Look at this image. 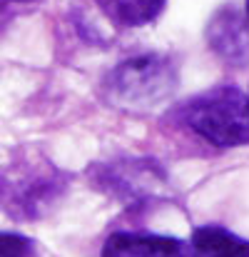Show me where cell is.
I'll use <instances>...</instances> for the list:
<instances>
[{
    "label": "cell",
    "mask_w": 249,
    "mask_h": 257,
    "mask_svg": "<svg viewBox=\"0 0 249 257\" xmlns=\"http://www.w3.org/2000/svg\"><path fill=\"white\" fill-rule=\"evenodd\" d=\"M92 3L117 28L152 25L167 8V0H92Z\"/></svg>",
    "instance_id": "cell-7"
},
{
    "label": "cell",
    "mask_w": 249,
    "mask_h": 257,
    "mask_svg": "<svg viewBox=\"0 0 249 257\" xmlns=\"http://www.w3.org/2000/svg\"><path fill=\"white\" fill-rule=\"evenodd\" d=\"M0 3H38V0H0Z\"/></svg>",
    "instance_id": "cell-10"
},
{
    "label": "cell",
    "mask_w": 249,
    "mask_h": 257,
    "mask_svg": "<svg viewBox=\"0 0 249 257\" xmlns=\"http://www.w3.org/2000/svg\"><path fill=\"white\" fill-rule=\"evenodd\" d=\"M63 190L65 175L33 153H20L0 163V210L15 220L40 217Z\"/></svg>",
    "instance_id": "cell-2"
},
{
    "label": "cell",
    "mask_w": 249,
    "mask_h": 257,
    "mask_svg": "<svg viewBox=\"0 0 249 257\" xmlns=\"http://www.w3.org/2000/svg\"><path fill=\"white\" fill-rule=\"evenodd\" d=\"M102 257H192L189 242L169 235L150 232H112L105 245Z\"/></svg>",
    "instance_id": "cell-4"
},
{
    "label": "cell",
    "mask_w": 249,
    "mask_h": 257,
    "mask_svg": "<svg viewBox=\"0 0 249 257\" xmlns=\"http://www.w3.org/2000/svg\"><path fill=\"white\" fill-rule=\"evenodd\" d=\"M209 48L229 63L249 60V23L244 13L234 8H222L207 23Z\"/></svg>",
    "instance_id": "cell-5"
},
{
    "label": "cell",
    "mask_w": 249,
    "mask_h": 257,
    "mask_svg": "<svg viewBox=\"0 0 249 257\" xmlns=\"http://www.w3.org/2000/svg\"><path fill=\"white\" fill-rule=\"evenodd\" d=\"M242 13H244V18H247V23H249V0H244V10Z\"/></svg>",
    "instance_id": "cell-9"
},
{
    "label": "cell",
    "mask_w": 249,
    "mask_h": 257,
    "mask_svg": "<svg viewBox=\"0 0 249 257\" xmlns=\"http://www.w3.org/2000/svg\"><path fill=\"white\" fill-rule=\"evenodd\" d=\"M0 18H3V3H0Z\"/></svg>",
    "instance_id": "cell-11"
},
{
    "label": "cell",
    "mask_w": 249,
    "mask_h": 257,
    "mask_svg": "<svg viewBox=\"0 0 249 257\" xmlns=\"http://www.w3.org/2000/svg\"><path fill=\"white\" fill-rule=\"evenodd\" d=\"M247 97H249V92H247Z\"/></svg>",
    "instance_id": "cell-12"
},
{
    "label": "cell",
    "mask_w": 249,
    "mask_h": 257,
    "mask_svg": "<svg viewBox=\"0 0 249 257\" xmlns=\"http://www.w3.org/2000/svg\"><path fill=\"white\" fill-rule=\"evenodd\" d=\"M0 257H35V242L20 232L0 230Z\"/></svg>",
    "instance_id": "cell-8"
},
{
    "label": "cell",
    "mask_w": 249,
    "mask_h": 257,
    "mask_svg": "<svg viewBox=\"0 0 249 257\" xmlns=\"http://www.w3.org/2000/svg\"><path fill=\"white\" fill-rule=\"evenodd\" d=\"M177 85V73L162 55H140L120 63L105 80L107 100L125 110H152Z\"/></svg>",
    "instance_id": "cell-3"
},
{
    "label": "cell",
    "mask_w": 249,
    "mask_h": 257,
    "mask_svg": "<svg viewBox=\"0 0 249 257\" xmlns=\"http://www.w3.org/2000/svg\"><path fill=\"white\" fill-rule=\"evenodd\" d=\"M192 257H249V240L222 225H202L189 240Z\"/></svg>",
    "instance_id": "cell-6"
},
{
    "label": "cell",
    "mask_w": 249,
    "mask_h": 257,
    "mask_svg": "<svg viewBox=\"0 0 249 257\" xmlns=\"http://www.w3.org/2000/svg\"><path fill=\"white\" fill-rule=\"evenodd\" d=\"M179 120L217 148L249 145V97L237 85H214L179 107Z\"/></svg>",
    "instance_id": "cell-1"
}]
</instances>
